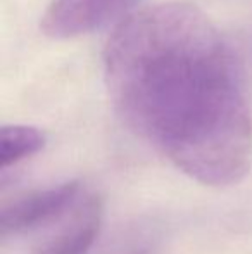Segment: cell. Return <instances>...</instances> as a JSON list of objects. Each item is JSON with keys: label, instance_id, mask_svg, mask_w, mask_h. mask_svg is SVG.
Masks as SVG:
<instances>
[{"label": "cell", "instance_id": "cell-4", "mask_svg": "<svg viewBox=\"0 0 252 254\" xmlns=\"http://www.w3.org/2000/svg\"><path fill=\"white\" fill-rule=\"evenodd\" d=\"M102 220L104 202L99 195H90L74 206L69 223L45 241L33 254H88L101 234Z\"/></svg>", "mask_w": 252, "mask_h": 254}, {"label": "cell", "instance_id": "cell-3", "mask_svg": "<svg viewBox=\"0 0 252 254\" xmlns=\"http://www.w3.org/2000/svg\"><path fill=\"white\" fill-rule=\"evenodd\" d=\"M78 194L80 182L71 180L19 195L3 206L0 214V234L2 237L19 235L59 220L67 209L78 204Z\"/></svg>", "mask_w": 252, "mask_h": 254}, {"label": "cell", "instance_id": "cell-5", "mask_svg": "<svg viewBox=\"0 0 252 254\" xmlns=\"http://www.w3.org/2000/svg\"><path fill=\"white\" fill-rule=\"evenodd\" d=\"M47 137L42 130L26 125H5L0 130V168L21 163L45 147Z\"/></svg>", "mask_w": 252, "mask_h": 254}, {"label": "cell", "instance_id": "cell-6", "mask_svg": "<svg viewBox=\"0 0 252 254\" xmlns=\"http://www.w3.org/2000/svg\"><path fill=\"white\" fill-rule=\"evenodd\" d=\"M135 254H159V251L154 248H144V249H140V251H137Z\"/></svg>", "mask_w": 252, "mask_h": 254}, {"label": "cell", "instance_id": "cell-1", "mask_svg": "<svg viewBox=\"0 0 252 254\" xmlns=\"http://www.w3.org/2000/svg\"><path fill=\"white\" fill-rule=\"evenodd\" d=\"M104 80L125 125L190 178L228 187L252 164V113L230 42L189 2L123 21L104 51Z\"/></svg>", "mask_w": 252, "mask_h": 254}, {"label": "cell", "instance_id": "cell-2", "mask_svg": "<svg viewBox=\"0 0 252 254\" xmlns=\"http://www.w3.org/2000/svg\"><path fill=\"white\" fill-rule=\"evenodd\" d=\"M142 0H52L40 28L50 38H74L94 33L131 16Z\"/></svg>", "mask_w": 252, "mask_h": 254}]
</instances>
